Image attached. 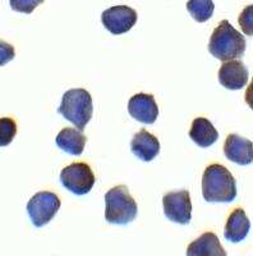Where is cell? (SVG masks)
<instances>
[{
	"label": "cell",
	"mask_w": 253,
	"mask_h": 256,
	"mask_svg": "<svg viewBox=\"0 0 253 256\" xmlns=\"http://www.w3.org/2000/svg\"><path fill=\"white\" fill-rule=\"evenodd\" d=\"M201 186L207 202H232L237 198L236 178L221 164H211L205 169Z\"/></svg>",
	"instance_id": "obj_1"
},
{
	"label": "cell",
	"mask_w": 253,
	"mask_h": 256,
	"mask_svg": "<svg viewBox=\"0 0 253 256\" xmlns=\"http://www.w3.org/2000/svg\"><path fill=\"white\" fill-rule=\"evenodd\" d=\"M246 48L247 41L245 36L237 31L227 20H221L210 38V54L221 62L239 59L245 54Z\"/></svg>",
	"instance_id": "obj_2"
},
{
	"label": "cell",
	"mask_w": 253,
	"mask_h": 256,
	"mask_svg": "<svg viewBox=\"0 0 253 256\" xmlns=\"http://www.w3.org/2000/svg\"><path fill=\"white\" fill-rule=\"evenodd\" d=\"M138 206L127 186L113 187L105 194V219L110 224L124 226L137 218Z\"/></svg>",
	"instance_id": "obj_3"
},
{
	"label": "cell",
	"mask_w": 253,
	"mask_h": 256,
	"mask_svg": "<svg viewBox=\"0 0 253 256\" xmlns=\"http://www.w3.org/2000/svg\"><path fill=\"white\" fill-rule=\"evenodd\" d=\"M58 112L78 130L83 131L92 118V98L84 88H72L65 91Z\"/></svg>",
	"instance_id": "obj_4"
},
{
	"label": "cell",
	"mask_w": 253,
	"mask_h": 256,
	"mask_svg": "<svg viewBox=\"0 0 253 256\" xmlns=\"http://www.w3.org/2000/svg\"><path fill=\"white\" fill-rule=\"evenodd\" d=\"M60 209V200L54 192L41 191L35 194L27 202V212L37 228L49 223Z\"/></svg>",
	"instance_id": "obj_5"
},
{
	"label": "cell",
	"mask_w": 253,
	"mask_h": 256,
	"mask_svg": "<svg viewBox=\"0 0 253 256\" xmlns=\"http://www.w3.org/2000/svg\"><path fill=\"white\" fill-rule=\"evenodd\" d=\"M61 184L74 195H86L95 184V174L86 163H73L65 166L60 173Z\"/></svg>",
	"instance_id": "obj_6"
},
{
	"label": "cell",
	"mask_w": 253,
	"mask_h": 256,
	"mask_svg": "<svg viewBox=\"0 0 253 256\" xmlns=\"http://www.w3.org/2000/svg\"><path fill=\"white\" fill-rule=\"evenodd\" d=\"M164 214L169 220L186 226L192 218V201L188 190L168 192L163 198Z\"/></svg>",
	"instance_id": "obj_7"
},
{
	"label": "cell",
	"mask_w": 253,
	"mask_h": 256,
	"mask_svg": "<svg viewBox=\"0 0 253 256\" xmlns=\"http://www.w3.org/2000/svg\"><path fill=\"white\" fill-rule=\"evenodd\" d=\"M137 12L133 8L127 6H115L104 10L101 20L104 27L113 35H122L131 31L137 24Z\"/></svg>",
	"instance_id": "obj_8"
},
{
	"label": "cell",
	"mask_w": 253,
	"mask_h": 256,
	"mask_svg": "<svg viewBox=\"0 0 253 256\" xmlns=\"http://www.w3.org/2000/svg\"><path fill=\"white\" fill-rule=\"evenodd\" d=\"M128 113L141 123L152 124L159 116V106L154 95L140 92L133 95L128 102Z\"/></svg>",
	"instance_id": "obj_9"
},
{
	"label": "cell",
	"mask_w": 253,
	"mask_h": 256,
	"mask_svg": "<svg viewBox=\"0 0 253 256\" xmlns=\"http://www.w3.org/2000/svg\"><path fill=\"white\" fill-rule=\"evenodd\" d=\"M248 68L241 60H228L219 70V82L228 90H241L248 82Z\"/></svg>",
	"instance_id": "obj_10"
},
{
	"label": "cell",
	"mask_w": 253,
	"mask_h": 256,
	"mask_svg": "<svg viewBox=\"0 0 253 256\" xmlns=\"http://www.w3.org/2000/svg\"><path fill=\"white\" fill-rule=\"evenodd\" d=\"M224 154L233 163L248 166L253 162V142L246 137L232 134L225 140Z\"/></svg>",
	"instance_id": "obj_11"
},
{
	"label": "cell",
	"mask_w": 253,
	"mask_h": 256,
	"mask_svg": "<svg viewBox=\"0 0 253 256\" xmlns=\"http://www.w3.org/2000/svg\"><path fill=\"white\" fill-rule=\"evenodd\" d=\"M132 152L143 162H151L160 152V141L146 130L137 132L131 142Z\"/></svg>",
	"instance_id": "obj_12"
},
{
	"label": "cell",
	"mask_w": 253,
	"mask_h": 256,
	"mask_svg": "<svg viewBox=\"0 0 253 256\" xmlns=\"http://www.w3.org/2000/svg\"><path fill=\"white\" fill-rule=\"evenodd\" d=\"M250 230L251 220L248 219L245 210L238 208V209L233 210V212L228 218L227 224H225L224 236L228 241L238 244L248 236Z\"/></svg>",
	"instance_id": "obj_13"
},
{
	"label": "cell",
	"mask_w": 253,
	"mask_h": 256,
	"mask_svg": "<svg viewBox=\"0 0 253 256\" xmlns=\"http://www.w3.org/2000/svg\"><path fill=\"white\" fill-rule=\"evenodd\" d=\"M188 256H227V251L220 244L214 232H206L191 242L187 248Z\"/></svg>",
	"instance_id": "obj_14"
},
{
	"label": "cell",
	"mask_w": 253,
	"mask_h": 256,
	"mask_svg": "<svg viewBox=\"0 0 253 256\" xmlns=\"http://www.w3.org/2000/svg\"><path fill=\"white\" fill-rule=\"evenodd\" d=\"M189 137L200 148H210L218 141L219 132L207 118L198 116L191 126Z\"/></svg>",
	"instance_id": "obj_15"
},
{
	"label": "cell",
	"mask_w": 253,
	"mask_h": 256,
	"mask_svg": "<svg viewBox=\"0 0 253 256\" xmlns=\"http://www.w3.org/2000/svg\"><path fill=\"white\" fill-rule=\"evenodd\" d=\"M87 138L81 130L65 127L56 136V145L63 152L72 155H81L84 150Z\"/></svg>",
	"instance_id": "obj_16"
},
{
	"label": "cell",
	"mask_w": 253,
	"mask_h": 256,
	"mask_svg": "<svg viewBox=\"0 0 253 256\" xmlns=\"http://www.w3.org/2000/svg\"><path fill=\"white\" fill-rule=\"evenodd\" d=\"M187 10L192 18L200 24H204L213 17L215 6L213 0H188Z\"/></svg>",
	"instance_id": "obj_17"
},
{
	"label": "cell",
	"mask_w": 253,
	"mask_h": 256,
	"mask_svg": "<svg viewBox=\"0 0 253 256\" xmlns=\"http://www.w3.org/2000/svg\"><path fill=\"white\" fill-rule=\"evenodd\" d=\"M17 134V123L14 120L3 116L0 120V145L6 146L12 142Z\"/></svg>",
	"instance_id": "obj_18"
},
{
	"label": "cell",
	"mask_w": 253,
	"mask_h": 256,
	"mask_svg": "<svg viewBox=\"0 0 253 256\" xmlns=\"http://www.w3.org/2000/svg\"><path fill=\"white\" fill-rule=\"evenodd\" d=\"M238 24L245 35L253 36V4L242 10L238 17Z\"/></svg>",
	"instance_id": "obj_19"
},
{
	"label": "cell",
	"mask_w": 253,
	"mask_h": 256,
	"mask_svg": "<svg viewBox=\"0 0 253 256\" xmlns=\"http://www.w3.org/2000/svg\"><path fill=\"white\" fill-rule=\"evenodd\" d=\"M42 3L44 0H10V8L15 12L29 14Z\"/></svg>",
	"instance_id": "obj_20"
},
{
	"label": "cell",
	"mask_w": 253,
	"mask_h": 256,
	"mask_svg": "<svg viewBox=\"0 0 253 256\" xmlns=\"http://www.w3.org/2000/svg\"><path fill=\"white\" fill-rule=\"evenodd\" d=\"M246 102H247L248 106L253 110V78L250 86L247 88V90H246Z\"/></svg>",
	"instance_id": "obj_21"
}]
</instances>
